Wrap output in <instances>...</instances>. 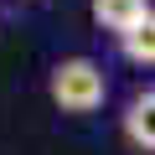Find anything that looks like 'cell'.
Wrapping results in <instances>:
<instances>
[{
  "label": "cell",
  "mask_w": 155,
  "mask_h": 155,
  "mask_svg": "<svg viewBox=\"0 0 155 155\" xmlns=\"http://www.w3.org/2000/svg\"><path fill=\"white\" fill-rule=\"evenodd\" d=\"M47 88H52V104L62 114H93L104 104V93H109V78H104V67L93 57H67V62L52 67Z\"/></svg>",
  "instance_id": "cell-1"
},
{
  "label": "cell",
  "mask_w": 155,
  "mask_h": 155,
  "mask_svg": "<svg viewBox=\"0 0 155 155\" xmlns=\"http://www.w3.org/2000/svg\"><path fill=\"white\" fill-rule=\"evenodd\" d=\"M155 93L145 88V93H134L129 98V109H124V134H129V145L140 150V155H150L155 150Z\"/></svg>",
  "instance_id": "cell-2"
},
{
  "label": "cell",
  "mask_w": 155,
  "mask_h": 155,
  "mask_svg": "<svg viewBox=\"0 0 155 155\" xmlns=\"http://www.w3.org/2000/svg\"><path fill=\"white\" fill-rule=\"evenodd\" d=\"M93 21L114 36H124L129 26L150 21V0H93Z\"/></svg>",
  "instance_id": "cell-3"
},
{
  "label": "cell",
  "mask_w": 155,
  "mask_h": 155,
  "mask_svg": "<svg viewBox=\"0 0 155 155\" xmlns=\"http://www.w3.org/2000/svg\"><path fill=\"white\" fill-rule=\"evenodd\" d=\"M119 47H124V57H129L134 67H150V62H155V16L140 21V26H129V31L119 36Z\"/></svg>",
  "instance_id": "cell-4"
}]
</instances>
